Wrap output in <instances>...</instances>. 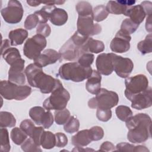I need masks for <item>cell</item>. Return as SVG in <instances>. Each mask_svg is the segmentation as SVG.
<instances>
[{
    "label": "cell",
    "instance_id": "6da1fadb",
    "mask_svg": "<svg viewBox=\"0 0 152 152\" xmlns=\"http://www.w3.org/2000/svg\"><path fill=\"white\" fill-rule=\"evenodd\" d=\"M128 140L132 143H141L151 138V119L146 113L132 116L126 121Z\"/></svg>",
    "mask_w": 152,
    "mask_h": 152
},
{
    "label": "cell",
    "instance_id": "7a4b0ae2",
    "mask_svg": "<svg viewBox=\"0 0 152 152\" xmlns=\"http://www.w3.org/2000/svg\"><path fill=\"white\" fill-rule=\"evenodd\" d=\"M24 73L28 83L31 87L39 88L41 93L43 94L52 93L61 82L58 79H55L44 73L42 68L34 63L27 65Z\"/></svg>",
    "mask_w": 152,
    "mask_h": 152
},
{
    "label": "cell",
    "instance_id": "3957f363",
    "mask_svg": "<svg viewBox=\"0 0 152 152\" xmlns=\"http://www.w3.org/2000/svg\"><path fill=\"white\" fill-rule=\"evenodd\" d=\"M91 67H84L78 62H72L63 64L58 70V75L62 79L74 82H81L91 74Z\"/></svg>",
    "mask_w": 152,
    "mask_h": 152
},
{
    "label": "cell",
    "instance_id": "277c9868",
    "mask_svg": "<svg viewBox=\"0 0 152 152\" xmlns=\"http://www.w3.org/2000/svg\"><path fill=\"white\" fill-rule=\"evenodd\" d=\"M31 93L30 87L18 85L7 80L0 82V94L7 100H23L28 97Z\"/></svg>",
    "mask_w": 152,
    "mask_h": 152
},
{
    "label": "cell",
    "instance_id": "5b68a950",
    "mask_svg": "<svg viewBox=\"0 0 152 152\" xmlns=\"http://www.w3.org/2000/svg\"><path fill=\"white\" fill-rule=\"evenodd\" d=\"M69 99V92L60 82L52 91L51 95L44 101L43 106L47 110H62L66 107Z\"/></svg>",
    "mask_w": 152,
    "mask_h": 152
},
{
    "label": "cell",
    "instance_id": "8992f818",
    "mask_svg": "<svg viewBox=\"0 0 152 152\" xmlns=\"http://www.w3.org/2000/svg\"><path fill=\"white\" fill-rule=\"evenodd\" d=\"M96 95V97L88 102V106L91 109H110L119 102V97L116 93L104 88H101Z\"/></svg>",
    "mask_w": 152,
    "mask_h": 152
},
{
    "label": "cell",
    "instance_id": "52a82bcc",
    "mask_svg": "<svg viewBox=\"0 0 152 152\" xmlns=\"http://www.w3.org/2000/svg\"><path fill=\"white\" fill-rule=\"evenodd\" d=\"M46 44V38L36 34L26 40L23 46V53L29 59L34 60L40 55Z\"/></svg>",
    "mask_w": 152,
    "mask_h": 152
},
{
    "label": "cell",
    "instance_id": "ba28073f",
    "mask_svg": "<svg viewBox=\"0 0 152 152\" xmlns=\"http://www.w3.org/2000/svg\"><path fill=\"white\" fill-rule=\"evenodd\" d=\"M125 96L126 98L129 96L141 93L148 87V80L143 74H138L126 78L125 80Z\"/></svg>",
    "mask_w": 152,
    "mask_h": 152
},
{
    "label": "cell",
    "instance_id": "9c48e42d",
    "mask_svg": "<svg viewBox=\"0 0 152 152\" xmlns=\"http://www.w3.org/2000/svg\"><path fill=\"white\" fill-rule=\"evenodd\" d=\"M24 10L21 2L17 0H10L8 6L1 10V14L4 21L9 24H17L21 21Z\"/></svg>",
    "mask_w": 152,
    "mask_h": 152
},
{
    "label": "cell",
    "instance_id": "30bf717a",
    "mask_svg": "<svg viewBox=\"0 0 152 152\" xmlns=\"http://www.w3.org/2000/svg\"><path fill=\"white\" fill-rule=\"evenodd\" d=\"M93 21L92 15L86 17L78 16L77 24V31L86 37L99 34L102 31V27L99 24L97 23L94 24Z\"/></svg>",
    "mask_w": 152,
    "mask_h": 152
},
{
    "label": "cell",
    "instance_id": "8fae6325",
    "mask_svg": "<svg viewBox=\"0 0 152 152\" xmlns=\"http://www.w3.org/2000/svg\"><path fill=\"white\" fill-rule=\"evenodd\" d=\"M113 70L121 78H127L134 68V64L131 59L124 58L112 53Z\"/></svg>",
    "mask_w": 152,
    "mask_h": 152
},
{
    "label": "cell",
    "instance_id": "7c38bea8",
    "mask_svg": "<svg viewBox=\"0 0 152 152\" xmlns=\"http://www.w3.org/2000/svg\"><path fill=\"white\" fill-rule=\"evenodd\" d=\"M29 116L37 125H42L45 129L50 128L53 123V117L50 110L45 112L40 106H34L29 110Z\"/></svg>",
    "mask_w": 152,
    "mask_h": 152
},
{
    "label": "cell",
    "instance_id": "4fadbf2b",
    "mask_svg": "<svg viewBox=\"0 0 152 152\" xmlns=\"http://www.w3.org/2000/svg\"><path fill=\"white\" fill-rule=\"evenodd\" d=\"M62 59L66 61H74L83 53V46H80L69 38L61 48L59 51Z\"/></svg>",
    "mask_w": 152,
    "mask_h": 152
},
{
    "label": "cell",
    "instance_id": "5bb4252c",
    "mask_svg": "<svg viewBox=\"0 0 152 152\" xmlns=\"http://www.w3.org/2000/svg\"><path fill=\"white\" fill-rule=\"evenodd\" d=\"M131 102V107L137 110L150 107L152 105L151 88L148 87L145 91L127 98Z\"/></svg>",
    "mask_w": 152,
    "mask_h": 152
},
{
    "label": "cell",
    "instance_id": "9a60e30c",
    "mask_svg": "<svg viewBox=\"0 0 152 152\" xmlns=\"http://www.w3.org/2000/svg\"><path fill=\"white\" fill-rule=\"evenodd\" d=\"M131 40L130 35L119 30L110 43V48L112 52L116 53H125L130 48L129 42Z\"/></svg>",
    "mask_w": 152,
    "mask_h": 152
},
{
    "label": "cell",
    "instance_id": "2e32d148",
    "mask_svg": "<svg viewBox=\"0 0 152 152\" xmlns=\"http://www.w3.org/2000/svg\"><path fill=\"white\" fill-rule=\"evenodd\" d=\"M25 61L20 58L11 65L8 71V80L18 85H23L26 81L24 73Z\"/></svg>",
    "mask_w": 152,
    "mask_h": 152
},
{
    "label": "cell",
    "instance_id": "e0dca14e",
    "mask_svg": "<svg viewBox=\"0 0 152 152\" xmlns=\"http://www.w3.org/2000/svg\"><path fill=\"white\" fill-rule=\"evenodd\" d=\"M97 71L102 75H109L113 71L112 53H103L99 55L96 60Z\"/></svg>",
    "mask_w": 152,
    "mask_h": 152
},
{
    "label": "cell",
    "instance_id": "ac0fdd59",
    "mask_svg": "<svg viewBox=\"0 0 152 152\" xmlns=\"http://www.w3.org/2000/svg\"><path fill=\"white\" fill-rule=\"evenodd\" d=\"M61 58L59 52L52 49L45 50L38 57L34 59V63L39 66L43 68L48 65L55 64Z\"/></svg>",
    "mask_w": 152,
    "mask_h": 152
},
{
    "label": "cell",
    "instance_id": "d6986e66",
    "mask_svg": "<svg viewBox=\"0 0 152 152\" xmlns=\"http://www.w3.org/2000/svg\"><path fill=\"white\" fill-rule=\"evenodd\" d=\"M86 83V90L93 94H96L100 90L102 77L96 70H93L91 75L87 78Z\"/></svg>",
    "mask_w": 152,
    "mask_h": 152
},
{
    "label": "cell",
    "instance_id": "ffe728a7",
    "mask_svg": "<svg viewBox=\"0 0 152 152\" xmlns=\"http://www.w3.org/2000/svg\"><path fill=\"white\" fill-rule=\"evenodd\" d=\"M124 15L129 17V18L135 23L140 25L145 18L146 14L142 7L140 4L129 7Z\"/></svg>",
    "mask_w": 152,
    "mask_h": 152
},
{
    "label": "cell",
    "instance_id": "44dd1931",
    "mask_svg": "<svg viewBox=\"0 0 152 152\" xmlns=\"http://www.w3.org/2000/svg\"><path fill=\"white\" fill-rule=\"evenodd\" d=\"M49 20L53 25L62 26L68 20V14L65 10L55 7L50 13Z\"/></svg>",
    "mask_w": 152,
    "mask_h": 152
},
{
    "label": "cell",
    "instance_id": "7402d4cb",
    "mask_svg": "<svg viewBox=\"0 0 152 152\" xmlns=\"http://www.w3.org/2000/svg\"><path fill=\"white\" fill-rule=\"evenodd\" d=\"M91 141L92 140L88 129L81 130L71 138V142L75 147H85L88 145Z\"/></svg>",
    "mask_w": 152,
    "mask_h": 152
},
{
    "label": "cell",
    "instance_id": "603a6c76",
    "mask_svg": "<svg viewBox=\"0 0 152 152\" xmlns=\"http://www.w3.org/2000/svg\"><path fill=\"white\" fill-rule=\"evenodd\" d=\"M105 46L103 42L95 40L89 37L85 43L83 45V51L84 53H98L104 50Z\"/></svg>",
    "mask_w": 152,
    "mask_h": 152
},
{
    "label": "cell",
    "instance_id": "cb8c5ba5",
    "mask_svg": "<svg viewBox=\"0 0 152 152\" xmlns=\"http://www.w3.org/2000/svg\"><path fill=\"white\" fill-rule=\"evenodd\" d=\"M27 36V31L21 28L11 30L8 34L11 46H17L23 44Z\"/></svg>",
    "mask_w": 152,
    "mask_h": 152
},
{
    "label": "cell",
    "instance_id": "d4e9b609",
    "mask_svg": "<svg viewBox=\"0 0 152 152\" xmlns=\"http://www.w3.org/2000/svg\"><path fill=\"white\" fill-rule=\"evenodd\" d=\"M129 7H130L122 4L120 1H110L106 6V8L109 13L117 15H124Z\"/></svg>",
    "mask_w": 152,
    "mask_h": 152
},
{
    "label": "cell",
    "instance_id": "484cf974",
    "mask_svg": "<svg viewBox=\"0 0 152 152\" xmlns=\"http://www.w3.org/2000/svg\"><path fill=\"white\" fill-rule=\"evenodd\" d=\"M1 55L5 61L10 65L21 58L19 50L15 48L10 47L1 53Z\"/></svg>",
    "mask_w": 152,
    "mask_h": 152
},
{
    "label": "cell",
    "instance_id": "4316f807",
    "mask_svg": "<svg viewBox=\"0 0 152 152\" xmlns=\"http://www.w3.org/2000/svg\"><path fill=\"white\" fill-rule=\"evenodd\" d=\"M40 145L45 149H51L56 145L55 135L50 131H44L40 141Z\"/></svg>",
    "mask_w": 152,
    "mask_h": 152
},
{
    "label": "cell",
    "instance_id": "83f0119b",
    "mask_svg": "<svg viewBox=\"0 0 152 152\" xmlns=\"http://www.w3.org/2000/svg\"><path fill=\"white\" fill-rule=\"evenodd\" d=\"M16 124V119L14 115L8 112L1 111L0 112L1 128L14 127Z\"/></svg>",
    "mask_w": 152,
    "mask_h": 152
},
{
    "label": "cell",
    "instance_id": "f1b7e54d",
    "mask_svg": "<svg viewBox=\"0 0 152 152\" xmlns=\"http://www.w3.org/2000/svg\"><path fill=\"white\" fill-rule=\"evenodd\" d=\"M27 135L20 128L14 127L11 131L10 137L14 144H22L27 138Z\"/></svg>",
    "mask_w": 152,
    "mask_h": 152
},
{
    "label": "cell",
    "instance_id": "f546056e",
    "mask_svg": "<svg viewBox=\"0 0 152 152\" xmlns=\"http://www.w3.org/2000/svg\"><path fill=\"white\" fill-rule=\"evenodd\" d=\"M76 11L78 14V16L86 17L91 15L93 13V8L91 5L87 1H80L75 7Z\"/></svg>",
    "mask_w": 152,
    "mask_h": 152
},
{
    "label": "cell",
    "instance_id": "4dcf8cb0",
    "mask_svg": "<svg viewBox=\"0 0 152 152\" xmlns=\"http://www.w3.org/2000/svg\"><path fill=\"white\" fill-rule=\"evenodd\" d=\"M109 12H107L106 7L103 5H100L95 7L93 10L92 16L93 20L96 22H100L105 20L108 15Z\"/></svg>",
    "mask_w": 152,
    "mask_h": 152
},
{
    "label": "cell",
    "instance_id": "1f68e13d",
    "mask_svg": "<svg viewBox=\"0 0 152 152\" xmlns=\"http://www.w3.org/2000/svg\"><path fill=\"white\" fill-rule=\"evenodd\" d=\"M152 36L151 33H150L146 36L145 39L140 41L137 45V48L142 55H145L147 53H151L152 51Z\"/></svg>",
    "mask_w": 152,
    "mask_h": 152
},
{
    "label": "cell",
    "instance_id": "d6a6232c",
    "mask_svg": "<svg viewBox=\"0 0 152 152\" xmlns=\"http://www.w3.org/2000/svg\"><path fill=\"white\" fill-rule=\"evenodd\" d=\"M55 7V5H45L40 10L34 12V14L37 15L39 18L40 24L47 23V21L49 20L50 13Z\"/></svg>",
    "mask_w": 152,
    "mask_h": 152
},
{
    "label": "cell",
    "instance_id": "836d02e7",
    "mask_svg": "<svg viewBox=\"0 0 152 152\" xmlns=\"http://www.w3.org/2000/svg\"><path fill=\"white\" fill-rule=\"evenodd\" d=\"M117 117L122 121L126 122L132 116V112L128 106L119 105L115 109Z\"/></svg>",
    "mask_w": 152,
    "mask_h": 152
},
{
    "label": "cell",
    "instance_id": "e575fe53",
    "mask_svg": "<svg viewBox=\"0 0 152 152\" xmlns=\"http://www.w3.org/2000/svg\"><path fill=\"white\" fill-rule=\"evenodd\" d=\"M80 128V122L77 118L74 116H71L68 121L64 124V129L65 132L72 134L78 131Z\"/></svg>",
    "mask_w": 152,
    "mask_h": 152
},
{
    "label": "cell",
    "instance_id": "d590c367",
    "mask_svg": "<svg viewBox=\"0 0 152 152\" xmlns=\"http://www.w3.org/2000/svg\"><path fill=\"white\" fill-rule=\"evenodd\" d=\"M1 148L2 152H8L10 150L11 146L9 139V134L8 130L5 128H1Z\"/></svg>",
    "mask_w": 152,
    "mask_h": 152
},
{
    "label": "cell",
    "instance_id": "8d00e7d4",
    "mask_svg": "<svg viewBox=\"0 0 152 152\" xmlns=\"http://www.w3.org/2000/svg\"><path fill=\"white\" fill-rule=\"evenodd\" d=\"M55 114V121L58 125H64L71 116L70 112L67 109L56 110Z\"/></svg>",
    "mask_w": 152,
    "mask_h": 152
},
{
    "label": "cell",
    "instance_id": "74e56055",
    "mask_svg": "<svg viewBox=\"0 0 152 152\" xmlns=\"http://www.w3.org/2000/svg\"><path fill=\"white\" fill-rule=\"evenodd\" d=\"M139 24L135 23L129 18H126L122 22L121 30L130 35L134 33L138 28Z\"/></svg>",
    "mask_w": 152,
    "mask_h": 152
},
{
    "label": "cell",
    "instance_id": "f35d334b",
    "mask_svg": "<svg viewBox=\"0 0 152 152\" xmlns=\"http://www.w3.org/2000/svg\"><path fill=\"white\" fill-rule=\"evenodd\" d=\"M40 146L36 144L33 139L30 137L21 144V149L25 152H33V151H42Z\"/></svg>",
    "mask_w": 152,
    "mask_h": 152
},
{
    "label": "cell",
    "instance_id": "ab89813d",
    "mask_svg": "<svg viewBox=\"0 0 152 152\" xmlns=\"http://www.w3.org/2000/svg\"><path fill=\"white\" fill-rule=\"evenodd\" d=\"M94 59V56L91 53H84L78 59V63L84 67H91Z\"/></svg>",
    "mask_w": 152,
    "mask_h": 152
},
{
    "label": "cell",
    "instance_id": "60d3db41",
    "mask_svg": "<svg viewBox=\"0 0 152 152\" xmlns=\"http://www.w3.org/2000/svg\"><path fill=\"white\" fill-rule=\"evenodd\" d=\"M39 23V18L36 14H31L28 15L25 21H24V27L27 30H31L36 27V26Z\"/></svg>",
    "mask_w": 152,
    "mask_h": 152
},
{
    "label": "cell",
    "instance_id": "b9f144b4",
    "mask_svg": "<svg viewBox=\"0 0 152 152\" xmlns=\"http://www.w3.org/2000/svg\"><path fill=\"white\" fill-rule=\"evenodd\" d=\"M88 130L92 141H99L104 136L103 129L99 126H93Z\"/></svg>",
    "mask_w": 152,
    "mask_h": 152
},
{
    "label": "cell",
    "instance_id": "7bdbcfd3",
    "mask_svg": "<svg viewBox=\"0 0 152 152\" xmlns=\"http://www.w3.org/2000/svg\"><path fill=\"white\" fill-rule=\"evenodd\" d=\"M20 128L30 137L31 136L33 131L35 128L34 123L30 119L23 121L20 125Z\"/></svg>",
    "mask_w": 152,
    "mask_h": 152
},
{
    "label": "cell",
    "instance_id": "ee69618b",
    "mask_svg": "<svg viewBox=\"0 0 152 152\" xmlns=\"http://www.w3.org/2000/svg\"><path fill=\"white\" fill-rule=\"evenodd\" d=\"M96 116L97 119L102 122H107L112 117V111L110 109H101L97 108Z\"/></svg>",
    "mask_w": 152,
    "mask_h": 152
},
{
    "label": "cell",
    "instance_id": "f6af8a7d",
    "mask_svg": "<svg viewBox=\"0 0 152 152\" xmlns=\"http://www.w3.org/2000/svg\"><path fill=\"white\" fill-rule=\"evenodd\" d=\"M44 128L42 126H38L36 127L35 126L33 133L31 134V136L30 137L34 142L36 143V145L40 146V141H41V138L42 135L44 132Z\"/></svg>",
    "mask_w": 152,
    "mask_h": 152
},
{
    "label": "cell",
    "instance_id": "bcb514c9",
    "mask_svg": "<svg viewBox=\"0 0 152 152\" xmlns=\"http://www.w3.org/2000/svg\"><path fill=\"white\" fill-rule=\"evenodd\" d=\"M36 33L38 34H40L45 37H48L50 33L51 29L50 26L46 23H40L38 25L36 28Z\"/></svg>",
    "mask_w": 152,
    "mask_h": 152
},
{
    "label": "cell",
    "instance_id": "7dc6e473",
    "mask_svg": "<svg viewBox=\"0 0 152 152\" xmlns=\"http://www.w3.org/2000/svg\"><path fill=\"white\" fill-rule=\"evenodd\" d=\"M56 146L58 147H64L68 143L67 137L62 132H56Z\"/></svg>",
    "mask_w": 152,
    "mask_h": 152
},
{
    "label": "cell",
    "instance_id": "c3c4849f",
    "mask_svg": "<svg viewBox=\"0 0 152 152\" xmlns=\"http://www.w3.org/2000/svg\"><path fill=\"white\" fill-rule=\"evenodd\" d=\"M116 150L119 151H134L135 145L127 142H120L115 147Z\"/></svg>",
    "mask_w": 152,
    "mask_h": 152
},
{
    "label": "cell",
    "instance_id": "681fc988",
    "mask_svg": "<svg viewBox=\"0 0 152 152\" xmlns=\"http://www.w3.org/2000/svg\"><path fill=\"white\" fill-rule=\"evenodd\" d=\"M98 151H116L115 145L109 141H105L103 142Z\"/></svg>",
    "mask_w": 152,
    "mask_h": 152
},
{
    "label": "cell",
    "instance_id": "f907efd6",
    "mask_svg": "<svg viewBox=\"0 0 152 152\" xmlns=\"http://www.w3.org/2000/svg\"><path fill=\"white\" fill-rule=\"evenodd\" d=\"M146 14V15H151V11H152V3L150 1H143L140 4Z\"/></svg>",
    "mask_w": 152,
    "mask_h": 152
},
{
    "label": "cell",
    "instance_id": "816d5d0a",
    "mask_svg": "<svg viewBox=\"0 0 152 152\" xmlns=\"http://www.w3.org/2000/svg\"><path fill=\"white\" fill-rule=\"evenodd\" d=\"M151 15H148L147 17V20H146V22H145V28L146 30L147 31H148L150 33H151V30H152V27H151Z\"/></svg>",
    "mask_w": 152,
    "mask_h": 152
},
{
    "label": "cell",
    "instance_id": "f5cc1de1",
    "mask_svg": "<svg viewBox=\"0 0 152 152\" xmlns=\"http://www.w3.org/2000/svg\"><path fill=\"white\" fill-rule=\"evenodd\" d=\"M11 43L8 39H5L2 40V45H1V53H2L4 51H5L7 49L9 48L11 45Z\"/></svg>",
    "mask_w": 152,
    "mask_h": 152
},
{
    "label": "cell",
    "instance_id": "db71d44e",
    "mask_svg": "<svg viewBox=\"0 0 152 152\" xmlns=\"http://www.w3.org/2000/svg\"><path fill=\"white\" fill-rule=\"evenodd\" d=\"M134 151H149V150L144 145L135 146Z\"/></svg>",
    "mask_w": 152,
    "mask_h": 152
},
{
    "label": "cell",
    "instance_id": "11a10c76",
    "mask_svg": "<svg viewBox=\"0 0 152 152\" xmlns=\"http://www.w3.org/2000/svg\"><path fill=\"white\" fill-rule=\"evenodd\" d=\"M83 147H75L72 151H94L93 149L91 148H82Z\"/></svg>",
    "mask_w": 152,
    "mask_h": 152
},
{
    "label": "cell",
    "instance_id": "9f6ffc18",
    "mask_svg": "<svg viewBox=\"0 0 152 152\" xmlns=\"http://www.w3.org/2000/svg\"><path fill=\"white\" fill-rule=\"evenodd\" d=\"M27 3L31 7H37L39 6L41 2L37 1H27Z\"/></svg>",
    "mask_w": 152,
    "mask_h": 152
}]
</instances>
